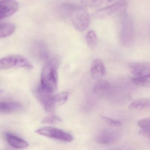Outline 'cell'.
Listing matches in <instances>:
<instances>
[{"label": "cell", "mask_w": 150, "mask_h": 150, "mask_svg": "<svg viewBox=\"0 0 150 150\" xmlns=\"http://www.w3.org/2000/svg\"><path fill=\"white\" fill-rule=\"evenodd\" d=\"M59 64V59L52 57L46 61L41 71L40 85L53 93L58 87Z\"/></svg>", "instance_id": "cell-1"}, {"label": "cell", "mask_w": 150, "mask_h": 150, "mask_svg": "<svg viewBox=\"0 0 150 150\" xmlns=\"http://www.w3.org/2000/svg\"><path fill=\"white\" fill-rule=\"evenodd\" d=\"M61 8L71 18L76 30L83 32L87 29L90 24V16L84 6L65 4L62 6Z\"/></svg>", "instance_id": "cell-2"}, {"label": "cell", "mask_w": 150, "mask_h": 150, "mask_svg": "<svg viewBox=\"0 0 150 150\" xmlns=\"http://www.w3.org/2000/svg\"><path fill=\"white\" fill-rule=\"evenodd\" d=\"M129 69L133 76L132 82L134 84L143 87L150 86V62H132Z\"/></svg>", "instance_id": "cell-3"}, {"label": "cell", "mask_w": 150, "mask_h": 150, "mask_svg": "<svg viewBox=\"0 0 150 150\" xmlns=\"http://www.w3.org/2000/svg\"><path fill=\"white\" fill-rule=\"evenodd\" d=\"M13 68L32 69L33 67L28 59L20 55H11L0 59V70Z\"/></svg>", "instance_id": "cell-4"}, {"label": "cell", "mask_w": 150, "mask_h": 150, "mask_svg": "<svg viewBox=\"0 0 150 150\" xmlns=\"http://www.w3.org/2000/svg\"><path fill=\"white\" fill-rule=\"evenodd\" d=\"M37 134L49 138L65 142H71L73 137L71 135L61 129L53 127H45L37 129Z\"/></svg>", "instance_id": "cell-5"}, {"label": "cell", "mask_w": 150, "mask_h": 150, "mask_svg": "<svg viewBox=\"0 0 150 150\" xmlns=\"http://www.w3.org/2000/svg\"><path fill=\"white\" fill-rule=\"evenodd\" d=\"M126 5V2L121 0L98 10L94 13V16L97 18H99L107 17L124 8Z\"/></svg>", "instance_id": "cell-6"}, {"label": "cell", "mask_w": 150, "mask_h": 150, "mask_svg": "<svg viewBox=\"0 0 150 150\" xmlns=\"http://www.w3.org/2000/svg\"><path fill=\"white\" fill-rule=\"evenodd\" d=\"M18 9L16 0H0V20L15 14Z\"/></svg>", "instance_id": "cell-7"}, {"label": "cell", "mask_w": 150, "mask_h": 150, "mask_svg": "<svg viewBox=\"0 0 150 150\" xmlns=\"http://www.w3.org/2000/svg\"><path fill=\"white\" fill-rule=\"evenodd\" d=\"M119 137L118 132L112 129H104L99 133L96 137L100 144H109L115 142Z\"/></svg>", "instance_id": "cell-8"}, {"label": "cell", "mask_w": 150, "mask_h": 150, "mask_svg": "<svg viewBox=\"0 0 150 150\" xmlns=\"http://www.w3.org/2000/svg\"><path fill=\"white\" fill-rule=\"evenodd\" d=\"M90 71L92 76L95 79L102 77L106 74L105 65L100 59H95L92 62Z\"/></svg>", "instance_id": "cell-9"}, {"label": "cell", "mask_w": 150, "mask_h": 150, "mask_svg": "<svg viewBox=\"0 0 150 150\" xmlns=\"http://www.w3.org/2000/svg\"><path fill=\"white\" fill-rule=\"evenodd\" d=\"M5 138L11 147L17 149H24L29 147V143L25 140L11 133H6Z\"/></svg>", "instance_id": "cell-10"}, {"label": "cell", "mask_w": 150, "mask_h": 150, "mask_svg": "<svg viewBox=\"0 0 150 150\" xmlns=\"http://www.w3.org/2000/svg\"><path fill=\"white\" fill-rule=\"evenodd\" d=\"M23 106L19 102L0 101V114H10L22 110Z\"/></svg>", "instance_id": "cell-11"}, {"label": "cell", "mask_w": 150, "mask_h": 150, "mask_svg": "<svg viewBox=\"0 0 150 150\" xmlns=\"http://www.w3.org/2000/svg\"><path fill=\"white\" fill-rule=\"evenodd\" d=\"M69 93L68 92L54 94L51 103V108L53 112H54L58 107L64 105L68 99Z\"/></svg>", "instance_id": "cell-12"}, {"label": "cell", "mask_w": 150, "mask_h": 150, "mask_svg": "<svg viewBox=\"0 0 150 150\" xmlns=\"http://www.w3.org/2000/svg\"><path fill=\"white\" fill-rule=\"evenodd\" d=\"M111 89V85L105 80H99L94 86L93 91L96 94L103 95L108 92Z\"/></svg>", "instance_id": "cell-13"}, {"label": "cell", "mask_w": 150, "mask_h": 150, "mask_svg": "<svg viewBox=\"0 0 150 150\" xmlns=\"http://www.w3.org/2000/svg\"><path fill=\"white\" fill-rule=\"evenodd\" d=\"M129 107L130 109L136 110L150 109V99L143 98L136 100L131 102Z\"/></svg>", "instance_id": "cell-14"}, {"label": "cell", "mask_w": 150, "mask_h": 150, "mask_svg": "<svg viewBox=\"0 0 150 150\" xmlns=\"http://www.w3.org/2000/svg\"><path fill=\"white\" fill-rule=\"evenodd\" d=\"M15 25L10 23H0V38H4L12 34L15 31Z\"/></svg>", "instance_id": "cell-15"}, {"label": "cell", "mask_w": 150, "mask_h": 150, "mask_svg": "<svg viewBox=\"0 0 150 150\" xmlns=\"http://www.w3.org/2000/svg\"><path fill=\"white\" fill-rule=\"evenodd\" d=\"M116 0H80V2L84 7L94 8L101 7Z\"/></svg>", "instance_id": "cell-16"}, {"label": "cell", "mask_w": 150, "mask_h": 150, "mask_svg": "<svg viewBox=\"0 0 150 150\" xmlns=\"http://www.w3.org/2000/svg\"><path fill=\"white\" fill-rule=\"evenodd\" d=\"M97 37L95 32L91 30L88 31L86 35V41L88 46L93 48L96 46L97 43Z\"/></svg>", "instance_id": "cell-17"}, {"label": "cell", "mask_w": 150, "mask_h": 150, "mask_svg": "<svg viewBox=\"0 0 150 150\" xmlns=\"http://www.w3.org/2000/svg\"><path fill=\"white\" fill-rule=\"evenodd\" d=\"M62 120L57 116L52 115L45 117L42 121V123L49 124H56L61 122Z\"/></svg>", "instance_id": "cell-18"}, {"label": "cell", "mask_w": 150, "mask_h": 150, "mask_svg": "<svg viewBox=\"0 0 150 150\" xmlns=\"http://www.w3.org/2000/svg\"><path fill=\"white\" fill-rule=\"evenodd\" d=\"M102 119L110 126L114 127H120L122 126L121 122L116 120L106 117H102Z\"/></svg>", "instance_id": "cell-19"}, {"label": "cell", "mask_w": 150, "mask_h": 150, "mask_svg": "<svg viewBox=\"0 0 150 150\" xmlns=\"http://www.w3.org/2000/svg\"><path fill=\"white\" fill-rule=\"evenodd\" d=\"M138 126L143 128H150V118L140 120L138 122Z\"/></svg>", "instance_id": "cell-20"}, {"label": "cell", "mask_w": 150, "mask_h": 150, "mask_svg": "<svg viewBox=\"0 0 150 150\" xmlns=\"http://www.w3.org/2000/svg\"><path fill=\"white\" fill-rule=\"evenodd\" d=\"M139 133L141 136L144 137L150 140V128L142 129Z\"/></svg>", "instance_id": "cell-21"}, {"label": "cell", "mask_w": 150, "mask_h": 150, "mask_svg": "<svg viewBox=\"0 0 150 150\" xmlns=\"http://www.w3.org/2000/svg\"><path fill=\"white\" fill-rule=\"evenodd\" d=\"M1 92H2V90H0V93Z\"/></svg>", "instance_id": "cell-22"}, {"label": "cell", "mask_w": 150, "mask_h": 150, "mask_svg": "<svg viewBox=\"0 0 150 150\" xmlns=\"http://www.w3.org/2000/svg\"><path fill=\"white\" fill-rule=\"evenodd\" d=\"M120 150V149H116V150Z\"/></svg>", "instance_id": "cell-23"}]
</instances>
